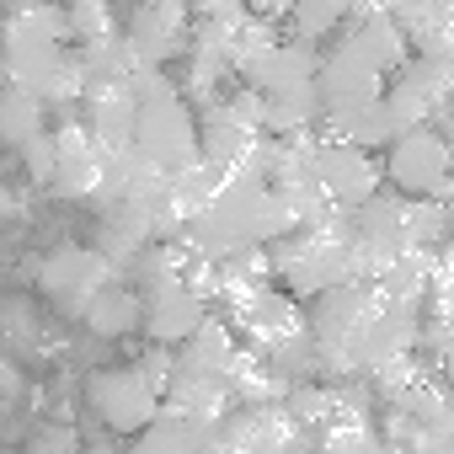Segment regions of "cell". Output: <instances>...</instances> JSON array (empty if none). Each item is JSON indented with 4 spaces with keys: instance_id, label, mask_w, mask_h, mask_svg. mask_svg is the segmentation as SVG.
<instances>
[{
    "instance_id": "6da1fadb",
    "label": "cell",
    "mask_w": 454,
    "mask_h": 454,
    "mask_svg": "<svg viewBox=\"0 0 454 454\" xmlns=\"http://www.w3.org/2000/svg\"><path fill=\"white\" fill-rule=\"evenodd\" d=\"M268 252L273 284H284V294L294 300H316L326 289L358 284V262H353V214L348 208H326L305 224H294L289 236H278Z\"/></svg>"
},
{
    "instance_id": "7a4b0ae2",
    "label": "cell",
    "mask_w": 454,
    "mask_h": 454,
    "mask_svg": "<svg viewBox=\"0 0 454 454\" xmlns=\"http://www.w3.org/2000/svg\"><path fill=\"white\" fill-rule=\"evenodd\" d=\"M236 353H241V337L231 332V321L219 316H203V326L171 348V380L160 390V406L166 411H182V417H203V422H219L231 411V369H236Z\"/></svg>"
},
{
    "instance_id": "3957f363",
    "label": "cell",
    "mask_w": 454,
    "mask_h": 454,
    "mask_svg": "<svg viewBox=\"0 0 454 454\" xmlns=\"http://www.w3.org/2000/svg\"><path fill=\"white\" fill-rule=\"evenodd\" d=\"M129 145L160 176L198 160V118H192V107L182 102V91L166 70H139L134 75V139Z\"/></svg>"
},
{
    "instance_id": "277c9868",
    "label": "cell",
    "mask_w": 454,
    "mask_h": 454,
    "mask_svg": "<svg viewBox=\"0 0 454 454\" xmlns=\"http://www.w3.org/2000/svg\"><path fill=\"white\" fill-rule=\"evenodd\" d=\"M385 182L401 192V198H417V203H443L449 198V139L443 129L433 123H417V129H401L390 145H385Z\"/></svg>"
},
{
    "instance_id": "5b68a950",
    "label": "cell",
    "mask_w": 454,
    "mask_h": 454,
    "mask_svg": "<svg viewBox=\"0 0 454 454\" xmlns=\"http://www.w3.org/2000/svg\"><path fill=\"white\" fill-rule=\"evenodd\" d=\"M385 107L401 118V129H417V123H433L449 113V97H454V59H427V54H406V65L395 75H385Z\"/></svg>"
},
{
    "instance_id": "8992f818",
    "label": "cell",
    "mask_w": 454,
    "mask_h": 454,
    "mask_svg": "<svg viewBox=\"0 0 454 454\" xmlns=\"http://www.w3.org/2000/svg\"><path fill=\"white\" fill-rule=\"evenodd\" d=\"M86 406L102 417V427L134 438L139 427H150L160 417V390L139 374V364H113L86 380Z\"/></svg>"
},
{
    "instance_id": "52a82bcc",
    "label": "cell",
    "mask_w": 454,
    "mask_h": 454,
    "mask_svg": "<svg viewBox=\"0 0 454 454\" xmlns=\"http://www.w3.org/2000/svg\"><path fill=\"white\" fill-rule=\"evenodd\" d=\"M316 182H321V198H326V208H358V203H369L380 187H385V171H380V160L369 155V150H358V145H342V139H316Z\"/></svg>"
},
{
    "instance_id": "ba28073f",
    "label": "cell",
    "mask_w": 454,
    "mask_h": 454,
    "mask_svg": "<svg viewBox=\"0 0 454 454\" xmlns=\"http://www.w3.org/2000/svg\"><path fill=\"white\" fill-rule=\"evenodd\" d=\"M113 278H118V268H113L97 247H59V252H49L43 268H38L43 294H49L59 310H70V316H81Z\"/></svg>"
},
{
    "instance_id": "9c48e42d",
    "label": "cell",
    "mask_w": 454,
    "mask_h": 454,
    "mask_svg": "<svg viewBox=\"0 0 454 454\" xmlns=\"http://www.w3.org/2000/svg\"><path fill=\"white\" fill-rule=\"evenodd\" d=\"M417 348H422V326H417V310H406V305H380L374 316H369V326L358 332V342H353V358H348V380H358V374H385L390 364H406V358H417Z\"/></svg>"
},
{
    "instance_id": "30bf717a",
    "label": "cell",
    "mask_w": 454,
    "mask_h": 454,
    "mask_svg": "<svg viewBox=\"0 0 454 454\" xmlns=\"http://www.w3.org/2000/svg\"><path fill=\"white\" fill-rule=\"evenodd\" d=\"M342 54H353L358 65H369L380 81L385 75H395L401 65H406V38H401V27L390 22V12H385V0H358V6L348 12V22L337 27V38H332Z\"/></svg>"
},
{
    "instance_id": "8fae6325",
    "label": "cell",
    "mask_w": 454,
    "mask_h": 454,
    "mask_svg": "<svg viewBox=\"0 0 454 454\" xmlns=\"http://www.w3.org/2000/svg\"><path fill=\"white\" fill-rule=\"evenodd\" d=\"M187 33H192L187 0H139V12H134L123 43H129V54H134L145 70H166V65L187 49Z\"/></svg>"
},
{
    "instance_id": "7c38bea8",
    "label": "cell",
    "mask_w": 454,
    "mask_h": 454,
    "mask_svg": "<svg viewBox=\"0 0 454 454\" xmlns=\"http://www.w3.org/2000/svg\"><path fill=\"white\" fill-rule=\"evenodd\" d=\"M310 91H316V113H321V123L332 129L337 118H348V113L369 107V102L385 91V81H380L369 65H358L353 54H342V49L332 43V49L321 54V65H316Z\"/></svg>"
},
{
    "instance_id": "4fadbf2b",
    "label": "cell",
    "mask_w": 454,
    "mask_h": 454,
    "mask_svg": "<svg viewBox=\"0 0 454 454\" xmlns=\"http://www.w3.org/2000/svg\"><path fill=\"white\" fill-rule=\"evenodd\" d=\"M102 171H107V150L86 134L81 118H65L54 129V182L65 198H97L102 187Z\"/></svg>"
},
{
    "instance_id": "5bb4252c",
    "label": "cell",
    "mask_w": 454,
    "mask_h": 454,
    "mask_svg": "<svg viewBox=\"0 0 454 454\" xmlns=\"http://www.w3.org/2000/svg\"><path fill=\"white\" fill-rule=\"evenodd\" d=\"M385 12L411 54L454 59V0H385Z\"/></svg>"
},
{
    "instance_id": "9a60e30c",
    "label": "cell",
    "mask_w": 454,
    "mask_h": 454,
    "mask_svg": "<svg viewBox=\"0 0 454 454\" xmlns=\"http://www.w3.org/2000/svg\"><path fill=\"white\" fill-rule=\"evenodd\" d=\"M316 65H321V49H316V43H305V38H278V43L262 49L236 81L252 86V91H262V97H273V91H289V86H310V81H316Z\"/></svg>"
},
{
    "instance_id": "2e32d148",
    "label": "cell",
    "mask_w": 454,
    "mask_h": 454,
    "mask_svg": "<svg viewBox=\"0 0 454 454\" xmlns=\"http://www.w3.org/2000/svg\"><path fill=\"white\" fill-rule=\"evenodd\" d=\"M129 454H224V449H219L214 422L182 417V411H166V406H160V417L134 433V449H129Z\"/></svg>"
},
{
    "instance_id": "e0dca14e",
    "label": "cell",
    "mask_w": 454,
    "mask_h": 454,
    "mask_svg": "<svg viewBox=\"0 0 454 454\" xmlns=\"http://www.w3.org/2000/svg\"><path fill=\"white\" fill-rule=\"evenodd\" d=\"M316 123H321V113H316V91H310V86H289V91L262 97V134H268V139L310 134Z\"/></svg>"
},
{
    "instance_id": "ac0fdd59",
    "label": "cell",
    "mask_w": 454,
    "mask_h": 454,
    "mask_svg": "<svg viewBox=\"0 0 454 454\" xmlns=\"http://www.w3.org/2000/svg\"><path fill=\"white\" fill-rule=\"evenodd\" d=\"M332 139H342V145H358V150H385L395 134H401V118L385 107V97H374L369 107H358V113H348V118H337L332 129H326Z\"/></svg>"
},
{
    "instance_id": "d6986e66",
    "label": "cell",
    "mask_w": 454,
    "mask_h": 454,
    "mask_svg": "<svg viewBox=\"0 0 454 454\" xmlns=\"http://www.w3.org/2000/svg\"><path fill=\"white\" fill-rule=\"evenodd\" d=\"M81 321H86L97 337H129V332H139V294H134L123 278H113V284L81 310Z\"/></svg>"
},
{
    "instance_id": "ffe728a7",
    "label": "cell",
    "mask_w": 454,
    "mask_h": 454,
    "mask_svg": "<svg viewBox=\"0 0 454 454\" xmlns=\"http://www.w3.org/2000/svg\"><path fill=\"white\" fill-rule=\"evenodd\" d=\"M38 134H49V107L33 97V91H22V86H0V139L6 145H27V139H38Z\"/></svg>"
},
{
    "instance_id": "44dd1931",
    "label": "cell",
    "mask_w": 454,
    "mask_h": 454,
    "mask_svg": "<svg viewBox=\"0 0 454 454\" xmlns=\"http://www.w3.org/2000/svg\"><path fill=\"white\" fill-rule=\"evenodd\" d=\"M353 6H358V0H294V6H289V27H294V38L321 43V38H337V27L348 22Z\"/></svg>"
},
{
    "instance_id": "7402d4cb",
    "label": "cell",
    "mask_w": 454,
    "mask_h": 454,
    "mask_svg": "<svg viewBox=\"0 0 454 454\" xmlns=\"http://www.w3.org/2000/svg\"><path fill=\"white\" fill-rule=\"evenodd\" d=\"M70 43L75 49H97V43H113L118 38V22H113V0H70Z\"/></svg>"
},
{
    "instance_id": "603a6c76",
    "label": "cell",
    "mask_w": 454,
    "mask_h": 454,
    "mask_svg": "<svg viewBox=\"0 0 454 454\" xmlns=\"http://www.w3.org/2000/svg\"><path fill=\"white\" fill-rule=\"evenodd\" d=\"M27 454H81V438H75L70 422H49L43 433H33Z\"/></svg>"
},
{
    "instance_id": "cb8c5ba5",
    "label": "cell",
    "mask_w": 454,
    "mask_h": 454,
    "mask_svg": "<svg viewBox=\"0 0 454 454\" xmlns=\"http://www.w3.org/2000/svg\"><path fill=\"white\" fill-rule=\"evenodd\" d=\"M22 160H27V176L49 187V182H54V134L27 139V145H22Z\"/></svg>"
},
{
    "instance_id": "d4e9b609",
    "label": "cell",
    "mask_w": 454,
    "mask_h": 454,
    "mask_svg": "<svg viewBox=\"0 0 454 454\" xmlns=\"http://www.w3.org/2000/svg\"><path fill=\"white\" fill-rule=\"evenodd\" d=\"M134 364H139V374H145L155 390H166V380H171V348L150 342V353H145V358H134Z\"/></svg>"
},
{
    "instance_id": "484cf974",
    "label": "cell",
    "mask_w": 454,
    "mask_h": 454,
    "mask_svg": "<svg viewBox=\"0 0 454 454\" xmlns=\"http://www.w3.org/2000/svg\"><path fill=\"white\" fill-rule=\"evenodd\" d=\"M247 0H187V12H192V22H208V17H231V12H241Z\"/></svg>"
},
{
    "instance_id": "4316f807",
    "label": "cell",
    "mask_w": 454,
    "mask_h": 454,
    "mask_svg": "<svg viewBox=\"0 0 454 454\" xmlns=\"http://www.w3.org/2000/svg\"><path fill=\"white\" fill-rule=\"evenodd\" d=\"M289 6H294V0H247V12H257V17H268V22L289 17Z\"/></svg>"
},
{
    "instance_id": "83f0119b",
    "label": "cell",
    "mask_w": 454,
    "mask_h": 454,
    "mask_svg": "<svg viewBox=\"0 0 454 454\" xmlns=\"http://www.w3.org/2000/svg\"><path fill=\"white\" fill-rule=\"evenodd\" d=\"M12 208H17V198H12V187L0 182V219H12Z\"/></svg>"
},
{
    "instance_id": "f1b7e54d",
    "label": "cell",
    "mask_w": 454,
    "mask_h": 454,
    "mask_svg": "<svg viewBox=\"0 0 454 454\" xmlns=\"http://www.w3.org/2000/svg\"><path fill=\"white\" fill-rule=\"evenodd\" d=\"M81 454H107V449H81Z\"/></svg>"
}]
</instances>
